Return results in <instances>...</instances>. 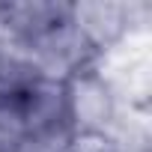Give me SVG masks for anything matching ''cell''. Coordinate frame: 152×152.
I'll list each match as a JSON object with an SVG mask.
<instances>
[{
    "instance_id": "1",
    "label": "cell",
    "mask_w": 152,
    "mask_h": 152,
    "mask_svg": "<svg viewBox=\"0 0 152 152\" xmlns=\"http://www.w3.org/2000/svg\"><path fill=\"white\" fill-rule=\"evenodd\" d=\"M125 113L128 107L102 63L66 81V119L78 143L104 146L119 131Z\"/></svg>"
},
{
    "instance_id": "2",
    "label": "cell",
    "mask_w": 152,
    "mask_h": 152,
    "mask_svg": "<svg viewBox=\"0 0 152 152\" xmlns=\"http://www.w3.org/2000/svg\"><path fill=\"white\" fill-rule=\"evenodd\" d=\"M152 6L125 0H81L72 3V24L78 27L99 63L110 60L131 42L149 33Z\"/></svg>"
},
{
    "instance_id": "3",
    "label": "cell",
    "mask_w": 152,
    "mask_h": 152,
    "mask_svg": "<svg viewBox=\"0 0 152 152\" xmlns=\"http://www.w3.org/2000/svg\"><path fill=\"white\" fill-rule=\"evenodd\" d=\"M24 51L33 57V63L39 66L45 78H57V81H69L72 75H78L90 66H99V57L90 51V45L84 42L78 27L72 24V15L66 21L54 24L48 33H42Z\"/></svg>"
},
{
    "instance_id": "4",
    "label": "cell",
    "mask_w": 152,
    "mask_h": 152,
    "mask_svg": "<svg viewBox=\"0 0 152 152\" xmlns=\"http://www.w3.org/2000/svg\"><path fill=\"white\" fill-rule=\"evenodd\" d=\"M69 15L72 3L60 0H9L0 3V39L15 48H27Z\"/></svg>"
},
{
    "instance_id": "5",
    "label": "cell",
    "mask_w": 152,
    "mask_h": 152,
    "mask_svg": "<svg viewBox=\"0 0 152 152\" xmlns=\"http://www.w3.org/2000/svg\"><path fill=\"white\" fill-rule=\"evenodd\" d=\"M18 102H21V110H24L27 134L69 128V119H66V81L45 78L42 75Z\"/></svg>"
},
{
    "instance_id": "6",
    "label": "cell",
    "mask_w": 152,
    "mask_h": 152,
    "mask_svg": "<svg viewBox=\"0 0 152 152\" xmlns=\"http://www.w3.org/2000/svg\"><path fill=\"white\" fill-rule=\"evenodd\" d=\"M27 137V122L18 99H0V152H15Z\"/></svg>"
},
{
    "instance_id": "7",
    "label": "cell",
    "mask_w": 152,
    "mask_h": 152,
    "mask_svg": "<svg viewBox=\"0 0 152 152\" xmlns=\"http://www.w3.org/2000/svg\"><path fill=\"white\" fill-rule=\"evenodd\" d=\"M0 48H3V45H0Z\"/></svg>"
}]
</instances>
